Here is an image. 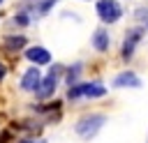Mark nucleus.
<instances>
[{"mask_svg":"<svg viewBox=\"0 0 148 143\" xmlns=\"http://www.w3.org/2000/svg\"><path fill=\"white\" fill-rule=\"evenodd\" d=\"M60 72H62V67H60V65H53V67H51V72H49V76H46V78H42L39 88L35 90L39 99H46V97H51V95L56 92V88H58V76H60Z\"/></svg>","mask_w":148,"mask_h":143,"instance_id":"nucleus-4","label":"nucleus"},{"mask_svg":"<svg viewBox=\"0 0 148 143\" xmlns=\"http://www.w3.org/2000/svg\"><path fill=\"white\" fill-rule=\"evenodd\" d=\"M56 2H58V0H42V2H35V9H37V14H39V16H46V14H49V9H51Z\"/></svg>","mask_w":148,"mask_h":143,"instance_id":"nucleus-11","label":"nucleus"},{"mask_svg":"<svg viewBox=\"0 0 148 143\" xmlns=\"http://www.w3.org/2000/svg\"><path fill=\"white\" fill-rule=\"evenodd\" d=\"M95 9H97V16H99L104 23H116V21L123 16V7H120L116 0H99Z\"/></svg>","mask_w":148,"mask_h":143,"instance_id":"nucleus-3","label":"nucleus"},{"mask_svg":"<svg viewBox=\"0 0 148 143\" xmlns=\"http://www.w3.org/2000/svg\"><path fill=\"white\" fill-rule=\"evenodd\" d=\"M104 122H106V118H104L102 113H92V115L81 118V120L74 125V131H76L81 138L90 141V138H95V134H97V131L104 127Z\"/></svg>","mask_w":148,"mask_h":143,"instance_id":"nucleus-1","label":"nucleus"},{"mask_svg":"<svg viewBox=\"0 0 148 143\" xmlns=\"http://www.w3.org/2000/svg\"><path fill=\"white\" fill-rule=\"evenodd\" d=\"M79 74H81V65H72V67H69V72H67V83H69V88H72V85H76Z\"/></svg>","mask_w":148,"mask_h":143,"instance_id":"nucleus-12","label":"nucleus"},{"mask_svg":"<svg viewBox=\"0 0 148 143\" xmlns=\"http://www.w3.org/2000/svg\"><path fill=\"white\" fill-rule=\"evenodd\" d=\"M2 48L5 51H9V53H14V51H21L25 44H28V39L23 37V35H7V37H2Z\"/></svg>","mask_w":148,"mask_h":143,"instance_id":"nucleus-9","label":"nucleus"},{"mask_svg":"<svg viewBox=\"0 0 148 143\" xmlns=\"http://www.w3.org/2000/svg\"><path fill=\"white\" fill-rule=\"evenodd\" d=\"M39 83H42L39 67H30V69L23 74V78H21V90H25V92H32V90H37V88H39Z\"/></svg>","mask_w":148,"mask_h":143,"instance_id":"nucleus-6","label":"nucleus"},{"mask_svg":"<svg viewBox=\"0 0 148 143\" xmlns=\"http://www.w3.org/2000/svg\"><path fill=\"white\" fill-rule=\"evenodd\" d=\"M5 74H7V67H5V65H2V62H0V81H2V78H5Z\"/></svg>","mask_w":148,"mask_h":143,"instance_id":"nucleus-15","label":"nucleus"},{"mask_svg":"<svg viewBox=\"0 0 148 143\" xmlns=\"http://www.w3.org/2000/svg\"><path fill=\"white\" fill-rule=\"evenodd\" d=\"M92 46H95L97 51H106V48H109V30L97 28V30L92 32Z\"/></svg>","mask_w":148,"mask_h":143,"instance_id":"nucleus-10","label":"nucleus"},{"mask_svg":"<svg viewBox=\"0 0 148 143\" xmlns=\"http://www.w3.org/2000/svg\"><path fill=\"white\" fill-rule=\"evenodd\" d=\"M25 58H28L35 67H39V65H49V62H51V53H49L44 46H32V48H25Z\"/></svg>","mask_w":148,"mask_h":143,"instance_id":"nucleus-7","label":"nucleus"},{"mask_svg":"<svg viewBox=\"0 0 148 143\" xmlns=\"http://www.w3.org/2000/svg\"><path fill=\"white\" fill-rule=\"evenodd\" d=\"M113 85L116 88H141V78L134 72H120L113 78Z\"/></svg>","mask_w":148,"mask_h":143,"instance_id":"nucleus-8","label":"nucleus"},{"mask_svg":"<svg viewBox=\"0 0 148 143\" xmlns=\"http://www.w3.org/2000/svg\"><path fill=\"white\" fill-rule=\"evenodd\" d=\"M143 35H146L143 28H132V30H127L125 42H123V58H125V60H130V58L134 55V48H136V44L143 39Z\"/></svg>","mask_w":148,"mask_h":143,"instance_id":"nucleus-5","label":"nucleus"},{"mask_svg":"<svg viewBox=\"0 0 148 143\" xmlns=\"http://www.w3.org/2000/svg\"><path fill=\"white\" fill-rule=\"evenodd\" d=\"M106 95V88L99 83V81H92V83H76L67 90V97L69 99H79V97H104Z\"/></svg>","mask_w":148,"mask_h":143,"instance_id":"nucleus-2","label":"nucleus"},{"mask_svg":"<svg viewBox=\"0 0 148 143\" xmlns=\"http://www.w3.org/2000/svg\"><path fill=\"white\" fill-rule=\"evenodd\" d=\"M0 5H2V0H0Z\"/></svg>","mask_w":148,"mask_h":143,"instance_id":"nucleus-16","label":"nucleus"},{"mask_svg":"<svg viewBox=\"0 0 148 143\" xmlns=\"http://www.w3.org/2000/svg\"><path fill=\"white\" fill-rule=\"evenodd\" d=\"M14 23H16V25H25V23H28V16H25V14H18V16L14 18Z\"/></svg>","mask_w":148,"mask_h":143,"instance_id":"nucleus-14","label":"nucleus"},{"mask_svg":"<svg viewBox=\"0 0 148 143\" xmlns=\"http://www.w3.org/2000/svg\"><path fill=\"white\" fill-rule=\"evenodd\" d=\"M134 16H136V18L146 25L143 30H148V9H136V14H134Z\"/></svg>","mask_w":148,"mask_h":143,"instance_id":"nucleus-13","label":"nucleus"}]
</instances>
